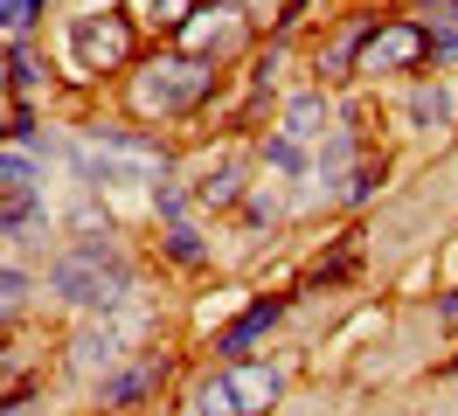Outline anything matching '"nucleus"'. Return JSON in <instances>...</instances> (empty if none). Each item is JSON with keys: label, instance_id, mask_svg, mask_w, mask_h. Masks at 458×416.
<instances>
[{"label": "nucleus", "instance_id": "6e6552de", "mask_svg": "<svg viewBox=\"0 0 458 416\" xmlns=\"http://www.w3.org/2000/svg\"><path fill=\"white\" fill-rule=\"evenodd\" d=\"M278 319H285V299H250L223 333H216V354H223V361H250V347H258Z\"/></svg>", "mask_w": 458, "mask_h": 416}, {"label": "nucleus", "instance_id": "393cba45", "mask_svg": "<svg viewBox=\"0 0 458 416\" xmlns=\"http://www.w3.org/2000/svg\"><path fill=\"white\" fill-rule=\"evenodd\" d=\"M7 139H29V146H42V125H35L29 98H14V111H7Z\"/></svg>", "mask_w": 458, "mask_h": 416}, {"label": "nucleus", "instance_id": "c85d7f7f", "mask_svg": "<svg viewBox=\"0 0 458 416\" xmlns=\"http://www.w3.org/2000/svg\"><path fill=\"white\" fill-rule=\"evenodd\" d=\"M437 14H445V21H458V0H445V7H437Z\"/></svg>", "mask_w": 458, "mask_h": 416}, {"label": "nucleus", "instance_id": "bb28decb", "mask_svg": "<svg viewBox=\"0 0 458 416\" xmlns=\"http://www.w3.org/2000/svg\"><path fill=\"white\" fill-rule=\"evenodd\" d=\"M264 222H278V201L271 194H243V229H264Z\"/></svg>", "mask_w": 458, "mask_h": 416}, {"label": "nucleus", "instance_id": "ddd939ff", "mask_svg": "<svg viewBox=\"0 0 458 416\" xmlns=\"http://www.w3.org/2000/svg\"><path fill=\"white\" fill-rule=\"evenodd\" d=\"M35 181H42V146L7 139V153H0V188H35Z\"/></svg>", "mask_w": 458, "mask_h": 416}, {"label": "nucleus", "instance_id": "a878e982", "mask_svg": "<svg viewBox=\"0 0 458 416\" xmlns=\"http://www.w3.org/2000/svg\"><path fill=\"white\" fill-rule=\"evenodd\" d=\"M430 55H437V63H452V55H458V21H445V14L430 21Z\"/></svg>", "mask_w": 458, "mask_h": 416}, {"label": "nucleus", "instance_id": "412c9836", "mask_svg": "<svg viewBox=\"0 0 458 416\" xmlns=\"http://www.w3.org/2000/svg\"><path fill=\"white\" fill-rule=\"evenodd\" d=\"M188 201H195V188H181V181H160V188H153V208L167 222H188Z\"/></svg>", "mask_w": 458, "mask_h": 416}, {"label": "nucleus", "instance_id": "2eb2a0df", "mask_svg": "<svg viewBox=\"0 0 458 416\" xmlns=\"http://www.w3.org/2000/svg\"><path fill=\"white\" fill-rule=\"evenodd\" d=\"M278 132H292V139L327 132V98H319V90H299V98L285 105V118H278Z\"/></svg>", "mask_w": 458, "mask_h": 416}, {"label": "nucleus", "instance_id": "7c9ffc66", "mask_svg": "<svg viewBox=\"0 0 458 416\" xmlns=\"http://www.w3.org/2000/svg\"><path fill=\"white\" fill-rule=\"evenodd\" d=\"M452 368H458V361H452Z\"/></svg>", "mask_w": 458, "mask_h": 416}, {"label": "nucleus", "instance_id": "423d86ee", "mask_svg": "<svg viewBox=\"0 0 458 416\" xmlns=\"http://www.w3.org/2000/svg\"><path fill=\"white\" fill-rule=\"evenodd\" d=\"M430 63V21H375L361 42V70L354 77H403V70H424Z\"/></svg>", "mask_w": 458, "mask_h": 416}, {"label": "nucleus", "instance_id": "9d476101", "mask_svg": "<svg viewBox=\"0 0 458 416\" xmlns=\"http://www.w3.org/2000/svg\"><path fill=\"white\" fill-rule=\"evenodd\" d=\"M125 354V340H118V327H84L77 340H70V368H112V361Z\"/></svg>", "mask_w": 458, "mask_h": 416}, {"label": "nucleus", "instance_id": "c756f323", "mask_svg": "<svg viewBox=\"0 0 458 416\" xmlns=\"http://www.w3.org/2000/svg\"><path fill=\"white\" fill-rule=\"evenodd\" d=\"M417 7H445V0H417Z\"/></svg>", "mask_w": 458, "mask_h": 416}, {"label": "nucleus", "instance_id": "0eeeda50", "mask_svg": "<svg viewBox=\"0 0 458 416\" xmlns=\"http://www.w3.org/2000/svg\"><path fill=\"white\" fill-rule=\"evenodd\" d=\"M181 35H188V49H195V55L223 63V55L243 42V7H236V0H201L195 14L181 21Z\"/></svg>", "mask_w": 458, "mask_h": 416}, {"label": "nucleus", "instance_id": "f03ea898", "mask_svg": "<svg viewBox=\"0 0 458 416\" xmlns=\"http://www.w3.org/2000/svg\"><path fill=\"white\" fill-rule=\"evenodd\" d=\"M70 174L90 194L98 188H160L167 181V146L146 139V132H105V125H90L70 146Z\"/></svg>", "mask_w": 458, "mask_h": 416}, {"label": "nucleus", "instance_id": "f257e3e1", "mask_svg": "<svg viewBox=\"0 0 458 416\" xmlns=\"http://www.w3.org/2000/svg\"><path fill=\"white\" fill-rule=\"evenodd\" d=\"M49 292H56L63 305L105 319V312H118V305L132 299V264H125V250H118L112 236H77V243L49 264Z\"/></svg>", "mask_w": 458, "mask_h": 416}, {"label": "nucleus", "instance_id": "cd10ccee", "mask_svg": "<svg viewBox=\"0 0 458 416\" xmlns=\"http://www.w3.org/2000/svg\"><path fill=\"white\" fill-rule=\"evenodd\" d=\"M437 312H445V327H458V292H445V299H437Z\"/></svg>", "mask_w": 458, "mask_h": 416}, {"label": "nucleus", "instance_id": "f3484780", "mask_svg": "<svg viewBox=\"0 0 458 416\" xmlns=\"http://www.w3.org/2000/svg\"><path fill=\"white\" fill-rule=\"evenodd\" d=\"M264 166H278V174H306V139H292V132H278V139H264Z\"/></svg>", "mask_w": 458, "mask_h": 416}, {"label": "nucleus", "instance_id": "9b49d317", "mask_svg": "<svg viewBox=\"0 0 458 416\" xmlns=\"http://www.w3.org/2000/svg\"><path fill=\"white\" fill-rule=\"evenodd\" d=\"M29 222H49L42 194H35V188H0V236H7V243H21V229H29Z\"/></svg>", "mask_w": 458, "mask_h": 416}, {"label": "nucleus", "instance_id": "39448f33", "mask_svg": "<svg viewBox=\"0 0 458 416\" xmlns=\"http://www.w3.org/2000/svg\"><path fill=\"white\" fill-rule=\"evenodd\" d=\"M63 49H70V70H125L132 63V21L125 14H105V7H90V14H70L63 28Z\"/></svg>", "mask_w": 458, "mask_h": 416}, {"label": "nucleus", "instance_id": "20e7f679", "mask_svg": "<svg viewBox=\"0 0 458 416\" xmlns=\"http://www.w3.org/2000/svg\"><path fill=\"white\" fill-rule=\"evenodd\" d=\"M285 395V375L264 361H229L223 375L195 388V416H271Z\"/></svg>", "mask_w": 458, "mask_h": 416}, {"label": "nucleus", "instance_id": "7ed1b4c3", "mask_svg": "<svg viewBox=\"0 0 458 416\" xmlns=\"http://www.w3.org/2000/svg\"><path fill=\"white\" fill-rule=\"evenodd\" d=\"M208 90H216V63L195 55V49H181V55H160V63L140 70L132 111H140V118H188V111L208 105Z\"/></svg>", "mask_w": 458, "mask_h": 416}, {"label": "nucleus", "instance_id": "b1692460", "mask_svg": "<svg viewBox=\"0 0 458 416\" xmlns=\"http://www.w3.org/2000/svg\"><path fill=\"white\" fill-rule=\"evenodd\" d=\"M347 166H354V139H334V146L319 153V174H327V181H347Z\"/></svg>", "mask_w": 458, "mask_h": 416}, {"label": "nucleus", "instance_id": "a211bd4d", "mask_svg": "<svg viewBox=\"0 0 458 416\" xmlns=\"http://www.w3.org/2000/svg\"><path fill=\"white\" fill-rule=\"evenodd\" d=\"M167 257L174 264H208V243H201L195 222H167Z\"/></svg>", "mask_w": 458, "mask_h": 416}, {"label": "nucleus", "instance_id": "f8f14e48", "mask_svg": "<svg viewBox=\"0 0 458 416\" xmlns=\"http://www.w3.org/2000/svg\"><path fill=\"white\" fill-rule=\"evenodd\" d=\"M243 194H250V188H243V166H229V160L208 166V174L195 181V201H201V208H236Z\"/></svg>", "mask_w": 458, "mask_h": 416}, {"label": "nucleus", "instance_id": "6ab92c4d", "mask_svg": "<svg viewBox=\"0 0 458 416\" xmlns=\"http://www.w3.org/2000/svg\"><path fill=\"white\" fill-rule=\"evenodd\" d=\"M375 188H382V160H354L341 181V201H369Z\"/></svg>", "mask_w": 458, "mask_h": 416}, {"label": "nucleus", "instance_id": "5701e85b", "mask_svg": "<svg viewBox=\"0 0 458 416\" xmlns=\"http://www.w3.org/2000/svg\"><path fill=\"white\" fill-rule=\"evenodd\" d=\"M140 7H146V14H153L160 28H181V21H188V14L201 7V0H140Z\"/></svg>", "mask_w": 458, "mask_h": 416}, {"label": "nucleus", "instance_id": "4be33fe9", "mask_svg": "<svg viewBox=\"0 0 458 416\" xmlns=\"http://www.w3.org/2000/svg\"><path fill=\"white\" fill-rule=\"evenodd\" d=\"M21 299H29V271H21L14 257H7V264H0V305H7V319L21 312Z\"/></svg>", "mask_w": 458, "mask_h": 416}, {"label": "nucleus", "instance_id": "4468645a", "mask_svg": "<svg viewBox=\"0 0 458 416\" xmlns=\"http://www.w3.org/2000/svg\"><path fill=\"white\" fill-rule=\"evenodd\" d=\"M7 90H14V98H35V90H42V63H35L29 35H7Z\"/></svg>", "mask_w": 458, "mask_h": 416}, {"label": "nucleus", "instance_id": "dca6fc26", "mask_svg": "<svg viewBox=\"0 0 458 416\" xmlns=\"http://www.w3.org/2000/svg\"><path fill=\"white\" fill-rule=\"evenodd\" d=\"M445 118H452V90H437V83H417V90H410V125H417V132H437Z\"/></svg>", "mask_w": 458, "mask_h": 416}, {"label": "nucleus", "instance_id": "1a4fd4ad", "mask_svg": "<svg viewBox=\"0 0 458 416\" xmlns=\"http://www.w3.org/2000/svg\"><path fill=\"white\" fill-rule=\"evenodd\" d=\"M160 382H167V361L146 354V361H132V368H112V375L98 382V403H105V410H140Z\"/></svg>", "mask_w": 458, "mask_h": 416}, {"label": "nucleus", "instance_id": "aec40b11", "mask_svg": "<svg viewBox=\"0 0 458 416\" xmlns=\"http://www.w3.org/2000/svg\"><path fill=\"white\" fill-rule=\"evenodd\" d=\"M42 14H49V0H0V28L7 35H29Z\"/></svg>", "mask_w": 458, "mask_h": 416}]
</instances>
